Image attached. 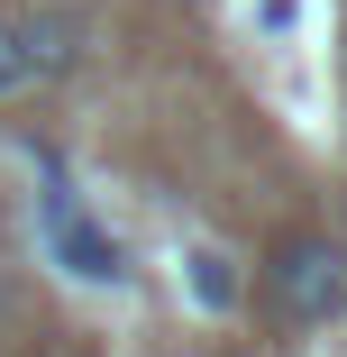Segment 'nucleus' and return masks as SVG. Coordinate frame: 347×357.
Wrapping results in <instances>:
<instances>
[{"label":"nucleus","mask_w":347,"mask_h":357,"mask_svg":"<svg viewBox=\"0 0 347 357\" xmlns=\"http://www.w3.org/2000/svg\"><path fill=\"white\" fill-rule=\"evenodd\" d=\"M28 92V64H19V28L0 19V101H19Z\"/></svg>","instance_id":"39448f33"},{"label":"nucleus","mask_w":347,"mask_h":357,"mask_svg":"<svg viewBox=\"0 0 347 357\" xmlns=\"http://www.w3.org/2000/svg\"><path fill=\"white\" fill-rule=\"evenodd\" d=\"M183 284H192L201 312H238V266H229L220 248H192V257H183Z\"/></svg>","instance_id":"20e7f679"},{"label":"nucleus","mask_w":347,"mask_h":357,"mask_svg":"<svg viewBox=\"0 0 347 357\" xmlns=\"http://www.w3.org/2000/svg\"><path fill=\"white\" fill-rule=\"evenodd\" d=\"M19 28V64H28V92L37 83H64L83 64V46H92V28L74 19V10H28V19H10Z\"/></svg>","instance_id":"7ed1b4c3"},{"label":"nucleus","mask_w":347,"mask_h":357,"mask_svg":"<svg viewBox=\"0 0 347 357\" xmlns=\"http://www.w3.org/2000/svg\"><path fill=\"white\" fill-rule=\"evenodd\" d=\"M265 294H274V312H284V321L329 330V321L347 312V248L320 238V229H293L284 248L265 257Z\"/></svg>","instance_id":"f257e3e1"},{"label":"nucleus","mask_w":347,"mask_h":357,"mask_svg":"<svg viewBox=\"0 0 347 357\" xmlns=\"http://www.w3.org/2000/svg\"><path fill=\"white\" fill-rule=\"evenodd\" d=\"M37 238H46V257L74 275V284H128V248L74 202V183H46L37 192Z\"/></svg>","instance_id":"f03ea898"},{"label":"nucleus","mask_w":347,"mask_h":357,"mask_svg":"<svg viewBox=\"0 0 347 357\" xmlns=\"http://www.w3.org/2000/svg\"><path fill=\"white\" fill-rule=\"evenodd\" d=\"M256 19H265V28H274V37H284V28H293V19H302V0H265V10H256Z\"/></svg>","instance_id":"423d86ee"}]
</instances>
